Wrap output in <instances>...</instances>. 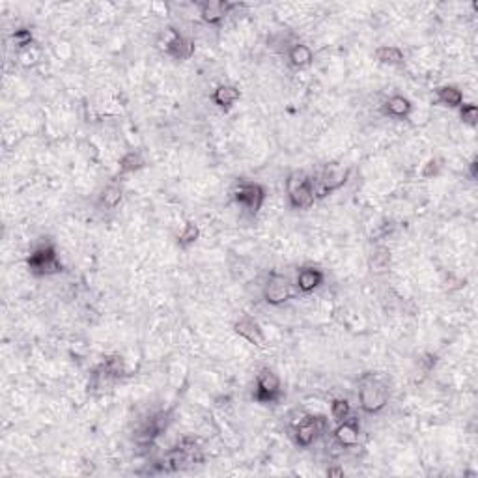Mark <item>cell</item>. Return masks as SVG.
Listing matches in <instances>:
<instances>
[{
	"label": "cell",
	"instance_id": "6da1fadb",
	"mask_svg": "<svg viewBox=\"0 0 478 478\" xmlns=\"http://www.w3.org/2000/svg\"><path fill=\"white\" fill-rule=\"evenodd\" d=\"M357 398L361 405L362 413L366 415H378L385 409L389 400H391V389L383 378L378 374L366 372L361 375L359 380V391H357Z\"/></svg>",
	"mask_w": 478,
	"mask_h": 478
},
{
	"label": "cell",
	"instance_id": "7a4b0ae2",
	"mask_svg": "<svg viewBox=\"0 0 478 478\" xmlns=\"http://www.w3.org/2000/svg\"><path fill=\"white\" fill-rule=\"evenodd\" d=\"M286 195H288L290 208L295 211H305L314 206L316 189H314V178L307 172L295 170L286 179Z\"/></svg>",
	"mask_w": 478,
	"mask_h": 478
},
{
	"label": "cell",
	"instance_id": "3957f363",
	"mask_svg": "<svg viewBox=\"0 0 478 478\" xmlns=\"http://www.w3.org/2000/svg\"><path fill=\"white\" fill-rule=\"evenodd\" d=\"M282 398H284V389H282L281 375L271 366L260 368L254 380L252 400L260 405H276L281 404Z\"/></svg>",
	"mask_w": 478,
	"mask_h": 478
},
{
	"label": "cell",
	"instance_id": "277c9868",
	"mask_svg": "<svg viewBox=\"0 0 478 478\" xmlns=\"http://www.w3.org/2000/svg\"><path fill=\"white\" fill-rule=\"evenodd\" d=\"M265 198H267V193H265V187L262 184L239 179L238 184L233 185L232 200L249 217H256L260 213V209L264 208Z\"/></svg>",
	"mask_w": 478,
	"mask_h": 478
},
{
	"label": "cell",
	"instance_id": "5b68a950",
	"mask_svg": "<svg viewBox=\"0 0 478 478\" xmlns=\"http://www.w3.org/2000/svg\"><path fill=\"white\" fill-rule=\"evenodd\" d=\"M26 267L34 276L60 275L64 271L60 256H58L55 245H51V243H43V245L36 247L26 258Z\"/></svg>",
	"mask_w": 478,
	"mask_h": 478
},
{
	"label": "cell",
	"instance_id": "8992f818",
	"mask_svg": "<svg viewBox=\"0 0 478 478\" xmlns=\"http://www.w3.org/2000/svg\"><path fill=\"white\" fill-rule=\"evenodd\" d=\"M351 168L350 166H340L337 163L327 165L318 176V179H314V189H316V198L329 197L333 193H337L350 182Z\"/></svg>",
	"mask_w": 478,
	"mask_h": 478
},
{
	"label": "cell",
	"instance_id": "52a82bcc",
	"mask_svg": "<svg viewBox=\"0 0 478 478\" xmlns=\"http://www.w3.org/2000/svg\"><path fill=\"white\" fill-rule=\"evenodd\" d=\"M157 45L163 49V53H165L166 56H170L172 60L176 62L189 60L191 56L195 55V51H197L195 42L189 39L187 36H184V34H182L178 28H174V26H168V28L163 32V36H161Z\"/></svg>",
	"mask_w": 478,
	"mask_h": 478
},
{
	"label": "cell",
	"instance_id": "ba28073f",
	"mask_svg": "<svg viewBox=\"0 0 478 478\" xmlns=\"http://www.w3.org/2000/svg\"><path fill=\"white\" fill-rule=\"evenodd\" d=\"M327 421L321 415H303L299 421H295L294 428H292V437L294 443L299 448L312 447L318 441V437L325 432Z\"/></svg>",
	"mask_w": 478,
	"mask_h": 478
},
{
	"label": "cell",
	"instance_id": "9c48e42d",
	"mask_svg": "<svg viewBox=\"0 0 478 478\" xmlns=\"http://www.w3.org/2000/svg\"><path fill=\"white\" fill-rule=\"evenodd\" d=\"M294 295V282L290 281L286 275L273 271L265 278L264 288H262V297H264V301L269 307H281L284 303H288Z\"/></svg>",
	"mask_w": 478,
	"mask_h": 478
},
{
	"label": "cell",
	"instance_id": "30bf717a",
	"mask_svg": "<svg viewBox=\"0 0 478 478\" xmlns=\"http://www.w3.org/2000/svg\"><path fill=\"white\" fill-rule=\"evenodd\" d=\"M198 15L204 23L209 26H219L236 8H241V2H230V0H200L195 4Z\"/></svg>",
	"mask_w": 478,
	"mask_h": 478
},
{
	"label": "cell",
	"instance_id": "8fae6325",
	"mask_svg": "<svg viewBox=\"0 0 478 478\" xmlns=\"http://www.w3.org/2000/svg\"><path fill=\"white\" fill-rule=\"evenodd\" d=\"M325 282V273L324 269H319L318 265H303L299 271H297V276L294 281V288L297 294L308 295L316 292L318 288H321Z\"/></svg>",
	"mask_w": 478,
	"mask_h": 478
},
{
	"label": "cell",
	"instance_id": "7c38bea8",
	"mask_svg": "<svg viewBox=\"0 0 478 478\" xmlns=\"http://www.w3.org/2000/svg\"><path fill=\"white\" fill-rule=\"evenodd\" d=\"M333 439H335L338 447L342 448L357 447L359 439H361V421H359V417L351 415L350 418L338 423L337 428L333 430Z\"/></svg>",
	"mask_w": 478,
	"mask_h": 478
},
{
	"label": "cell",
	"instance_id": "4fadbf2b",
	"mask_svg": "<svg viewBox=\"0 0 478 478\" xmlns=\"http://www.w3.org/2000/svg\"><path fill=\"white\" fill-rule=\"evenodd\" d=\"M232 329L239 338H243V340H247V342L252 344V346H256V348H264L265 346V335L264 331H262V327H260V324H258L256 319L251 318L249 314H243L241 318L236 319Z\"/></svg>",
	"mask_w": 478,
	"mask_h": 478
},
{
	"label": "cell",
	"instance_id": "5bb4252c",
	"mask_svg": "<svg viewBox=\"0 0 478 478\" xmlns=\"http://www.w3.org/2000/svg\"><path fill=\"white\" fill-rule=\"evenodd\" d=\"M413 112V103L405 96L394 94L391 98L385 99L383 103V114L394 120H407Z\"/></svg>",
	"mask_w": 478,
	"mask_h": 478
},
{
	"label": "cell",
	"instance_id": "9a60e30c",
	"mask_svg": "<svg viewBox=\"0 0 478 478\" xmlns=\"http://www.w3.org/2000/svg\"><path fill=\"white\" fill-rule=\"evenodd\" d=\"M241 98V90L236 85H219L211 94V101L217 109L230 111Z\"/></svg>",
	"mask_w": 478,
	"mask_h": 478
},
{
	"label": "cell",
	"instance_id": "2e32d148",
	"mask_svg": "<svg viewBox=\"0 0 478 478\" xmlns=\"http://www.w3.org/2000/svg\"><path fill=\"white\" fill-rule=\"evenodd\" d=\"M314 51L307 43H294L288 49V64L295 69H305L312 66Z\"/></svg>",
	"mask_w": 478,
	"mask_h": 478
},
{
	"label": "cell",
	"instance_id": "e0dca14e",
	"mask_svg": "<svg viewBox=\"0 0 478 478\" xmlns=\"http://www.w3.org/2000/svg\"><path fill=\"white\" fill-rule=\"evenodd\" d=\"M436 103L447 109H460L463 105V92L454 85L439 86L436 88Z\"/></svg>",
	"mask_w": 478,
	"mask_h": 478
},
{
	"label": "cell",
	"instance_id": "ac0fdd59",
	"mask_svg": "<svg viewBox=\"0 0 478 478\" xmlns=\"http://www.w3.org/2000/svg\"><path fill=\"white\" fill-rule=\"evenodd\" d=\"M393 264V251L387 245H378L368 256V269L372 273H385Z\"/></svg>",
	"mask_w": 478,
	"mask_h": 478
},
{
	"label": "cell",
	"instance_id": "d6986e66",
	"mask_svg": "<svg viewBox=\"0 0 478 478\" xmlns=\"http://www.w3.org/2000/svg\"><path fill=\"white\" fill-rule=\"evenodd\" d=\"M123 200V187L120 184H109L101 191L98 198V206L101 211H112L116 209Z\"/></svg>",
	"mask_w": 478,
	"mask_h": 478
},
{
	"label": "cell",
	"instance_id": "ffe728a7",
	"mask_svg": "<svg viewBox=\"0 0 478 478\" xmlns=\"http://www.w3.org/2000/svg\"><path fill=\"white\" fill-rule=\"evenodd\" d=\"M374 58L383 66H404L405 53L398 45H381L374 51Z\"/></svg>",
	"mask_w": 478,
	"mask_h": 478
},
{
	"label": "cell",
	"instance_id": "44dd1931",
	"mask_svg": "<svg viewBox=\"0 0 478 478\" xmlns=\"http://www.w3.org/2000/svg\"><path fill=\"white\" fill-rule=\"evenodd\" d=\"M144 166H146V161H144L141 152H127L118 163V176L135 174V172L142 170Z\"/></svg>",
	"mask_w": 478,
	"mask_h": 478
},
{
	"label": "cell",
	"instance_id": "7402d4cb",
	"mask_svg": "<svg viewBox=\"0 0 478 478\" xmlns=\"http://www.w3.org/2000/svg\"><path fill=\"white\" fill-rule=\"evenodd\" d=\"M198 239H200V227L195 221H187L184 224V228L179 230L178 238H176V245L182 251H187V249H191V247L197 243Z\"/></svg>",
	"mask_w": 478,
	"mask_h": 478
},
{
	"label": "cell",
	"instance_id": "603a6c76",
	"mask_svg": "<svg viewBox=\"0 0 478 478\" xmlns=\"http://www.w3.org/2000/svg\"><path fill=\"white\" fill-rule=\"evenodd\" d=\"M351 404L348 398H333L331 400V417L335 423H342L351 417Z\"/></svg>",
	"mask_w": 478,
	"mask_h": 478
},
{
	"label": "cell",
	"instance_id": "cb8c5ba5",
	"mask_svg": "<svg viewBox=\"0 0 478 478\" xmlns=\"http://www.w3.org/2000/svg\"><path fill=\"white\" fill-rule=\"evenodd\" d=\"M12 43L23 53V51L34 47V34H32L30 28H17L12 34Z\"/></svg>",
	"mask_w": 478,
	"mask_h": 478
},
{
	"label": "cell",
	"instance_id": "d4e9b609",
	"mask_svg": "<svg viewBox=\"0 0 478 478\" xmlns=\"http://www.w3.org/2000/svg\"><path fill=\"white\" fill-rule=\"evenodd\" d=\"M458 112H460V120L466 125H469V127H477L478 123V107L475 103H466L463 101V105H461L460 109H458Z\"/></svg>",
	"mask_w": 478,
	"mask_h": 478
},
{
	"label": "cell",
	"instance_id": "484cf974",
	"mask_svg": "<svg viewBox=\"0 0 478 478\" xmlns=\"http://www.w3.org/2000/svg\"><path fill=\"white\" fill-rule=\"evenodd\" d=\"M439 174H441V161L437 159V157H430L423 165V168H421V176L424 179H434Z\"/></svg>",
	"mask_w": 478,
	"mask_h": 478
},
{
	"label": "cell",
	"instance_id": "4316f807",
	"mask_svg": "<svg viewBox=\"0 0 478 478\" xmlns=\"http://www.w3.org/2000/svg\"><path fill=\"white\" fill-rule=\"evenodd\" d=\"M21 60H23V66H34L37 62V55H34V47L23 51L21 53Z\"/></svg>",
	"mask_w": 478,
	"mask_h": 478
},
{
	"label": "cell",
	"instance_id": "83f0119b",
	"mask_svg": "<svg viewBox=\"0 0 478 478\" xmlns=\"http://www.w3.org/2000/svg\"><path fill=\"white\" fill-rule=\"evenodd\" d=\"M467 174H469V179H471V182H477V178H478V159L477 157H472L471 163H469Z\"/></svg>",
	"mask_w": 478,
	"mask_h": 478
},
{
	"label": "cell",
	"instance_id": "f1b7e54d",
	"mask_svg": "<svg viewBox=\"0 0 478 478\" xmlns=\"http://www.w3.org/2000/svg\"><path fill=\"white\" fill-rule=\"evenodd\" d=\"M325 472H327V477H344L342 467H329Z\"/></svg>",
	"mask_w": 478,
	"mask_h": 478
}]
</instances>
